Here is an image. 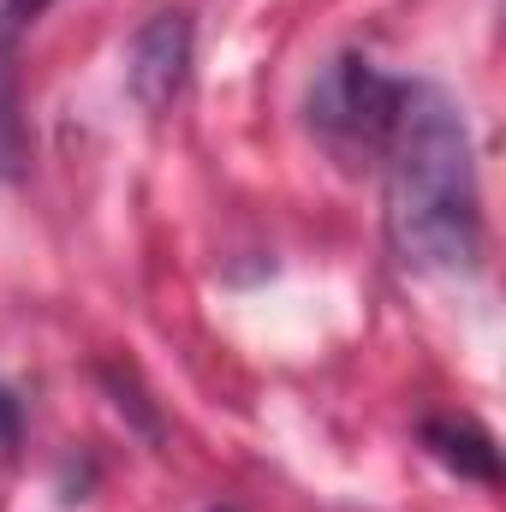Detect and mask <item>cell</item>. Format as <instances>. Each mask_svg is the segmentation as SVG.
Masks as SVG:
<instances>
[{"label": "cell", "mask_w": 506, "mask_h": 512, "mask_svg": "<svg viewBox=\"0 0 506 512\" xmlns=\"http://www.w3.org/2000/svg\"><path fill=\"white\" fill-rule=\"evenodd\" d=\"M423 435H429L435 459H447V465H453V471H465V477L495 483V441H489L477 423H429Z\"/></svg>", "instance_id": "277c9868"}, {"label": "cell", "mask_w": 506, "mask_h": 512, "mask_svg": "<svg viewBox=\"0 0 506 512\" xmlns=\"http://www.w3.org/2000/svg\"><path fill=\"white\" fill-rule=\"evenodd\" d=\"M387 239L405 268H471L483 203L471 131L447 90L405 84L387 126Z\"/></svg>", "instance_id": "6da1fadb"}, {"label": "cell", "mask_w": 506, "mask_h": 512, "mask_svg": "<svg viewBox=\"0 0 506 512\" xmlns=\"http://www.w3.org/2000/svg\"><path fill=\"white\" fill-rule=\"evenodd\" d=\"M42 6H48V0H0V48H12V36H18Z\"/></svg>", "instance_id": "5b68a950"}, {"label": "cell", "mask_w": 506, "mask_h": 512, "mask_svg": "<svg viewBox=\"0 0 506 512\" xmlns=\"http://www.w3.org/2000/svg\"><path fill=\"white\" fill-rule=\"evenodd\" d=\"M399 90H405V84L381 78L370 60H340V66L322 78L310 114H316L322 137H328L340 155H381L387 126H393V108H399Z\"/></svg>", "instance_id": "7a4b0ae2"}, {"label": "cell", "mask_w": 506, "mask_h": 512, "mask_svg": "<svg viewBox=\"0 0 506 512\" xmlns=\"http://www.w3.org/2000/svg\"><path fill=\"white\" fill-rule=\"evenodd\" d=\"M12 435H18V399H12V393L0 387V447H6Z\"/></svg>", "instance_id": "8992f818"}, {"label": "cell", "mask_w": 506, "mask_h": 512, "mask_svg": "<svg viewBox=\"0 0 506 512\" xmlns=\"http://www.w3.org/2000/svg\"><path fill=\"white\" fill-rule=\"evenodd\" d=\"M209 512H233V507H209Z\"/></svg>", "instance_id": "52a82bcc"}, {"label": "cell", "mask_w": 506, "mask_h": 512, "mask_svg": "<svg viewBox=\"0 0 506 512\" xmlns=\"http://www.w3.org/2000/svg\"><path fill=\"white\" fill-rule=\"evenodd\" d=\"M126 78H131V96L143 108H167L185 90V78H191V18L185 12H155L131 36Z\"/></svg>", "instance_id": "3957f363"}]
</instances>
